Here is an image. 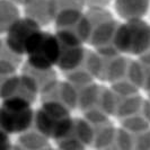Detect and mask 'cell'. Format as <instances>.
<instances>
[{"label":"cell","mask_w":150,"mask_h":150,"mask_svg":"<svg viewBox=\"0 0 150 150\" xmlns=\"http://www.w3.org/2000/svg\"><path fill=\"white\" fill-rule=\"evenodd\" d=\"M27 63L42 70H50L58 64L60 58V44L57 35L49 32H40L27 51Z\"/></svg>","instance_id":"obj_1"},{"label":"cell","mask_w":150,"mask_h":150,"mask_svg":"<svg viewBox=\"0 0 150 150\" xmlns=\"http://www.w3.org/2000/svg\"><path fill=\"white\" fill-rule=\"evenodd\" d=\"M38 130L51 138H60L68 132L71 120L67 108L57 103H46L38 113Z\"/></svg>","instance_id":"obj_2"},{"label":"cell","mask_w":150,"mask_h":150,"mask_svg":"<svg viewBox=\"0 0 150 150\" xmlns=\"http://www.w3.org/2000/svg\"><path fill=\"white\" fill-rule=\"evenodd\" d=\"M116 46L123 52L139 54L150 44V28L143 22L134 21L120 26L115 34Z\"/></svg>","instance_id":"obj_3"},{"label":"cell","mask_w":150,"mask_h":150,"mask_svg":"<svg viewBox=\"0 0 150 150\" xmlns=\"http://www.w3.org/2000/svg\"><path fill=\"white\" fill-rule=\"evenodd\" d=\"M40 32H42L40 24L30 17L16 19L7 30L6 43L8 49L18 55L27 54L30 44Z\"/></svg>","instance_id":"obj_4"},{"label":"cell","mask_w":150,"mask_h":150,"mask_svg":"<svg viewBox=\"0 0 150 150\" xmlns=\"http://www.w3.org/2000/svg\"><path fill=\"white\" fill-rule=\"evenodd\" d=\"M1 127L8 133L22 132L28 128L33 120L30 103L24 99H5L1 107Z\"/></svg>","instance_id":"obj_5"},{"label":"cell","mask_w":150,"mask_h":150,"mask_svg":"<svg viewBox=\"0 0 150 150\" xmlns=\"http://www.w3.org/2000/svg\"><path fill=\"white\" fill-rule=\"evenodd\" d=\"M60 44V58L58 66L62 70H70L76 68L83 60V45L81 42L57 34Z\"/></svg>","instance_id":"obj_6"}]
</instances>
